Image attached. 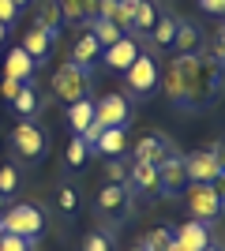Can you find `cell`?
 Segmentation results:
<instances>
[{
  "label": "cell",
  "mask_w": 225,
  "mask_h": 251,
  "mask_svg": "<svg viewBox=\"0 0 225 251\" xmlns=\"http://www.w3.org/2000/svg\"><path fill=\"white\" fill-rule=\"evenodd\" d=\"M184 199H188V214H192L195 221H218L222 218V210H225V202L214 195V188L210 184H188L184 188Z\"/></svg>",
  "instance_id": "cell-6"
},
{
  "label": "cell",
  "mask_w": 225,
  "mask_h": 251,
  "mask_svg": "<svg viewBox=\"0 0 225 251\" xmlns=\"http://www.w3.org/2000/svg\"><path fill=\"white\" fill-rule=\"evenodd\" d=\"M139 244H143V251H169V244H173V229L158 225V229H150Z\"/></svg>",
  "instance_id": "cell-27"
},
{
  "label": "cell",
  "mask_w": 225,
  "mask_h": 251,
  "mask_svg": "<svg viewBox=\"0 0 225 251\" xmlns=\"http://www.w3.org/2000/svg\"><path fill=\"white\" fill-rule=\"evenodd\" d=\"M0 251H30V240L11 236V232H0Z\"/></svg>",
  "instance_id": "cell-33"
},
{
  "label": "cell",
  "mask_w": 225,
  "mask_h": 251,
  "mask_svg": "<svg viewBox=\"0 0 225 251\" xmlns=\"http://www.w3.org/2000/svg\"><path fill=\"white\" fill-rule=\"evenodd\" d=\"M94 150H101L105 157H120L128 150V131H124V127H105V131L98 135Z\"/></svg>",
  "instance_id": "cell-22"
},
{
  "label": "cell",
  "mask_w": 225,
  "mask_h": 251,
  "mask_svg": "<svg viewBox=\"0 0 225 251\" xmlns=\"http://www.w3.org/2000/svg\"><path fill=\"white\" fill-rule=\"evenodd\" d=\"M173 34H176V19H173V15H158L154 30H150V42L158 45V49H169V45H173Z\"/></svg>",
  "instance_id": "cell-26"
},
{
  "label": "cell",
  "mask_w": 225,
  "mask_h": 251,
  "mask_svg": "<svg viewBox=\"0 0 225 251\" xmlns=\"http://www.w3.org/2000/svg\"><path fill=\"white\" fill-rule=\"evenodd\" d=\"M38 72V64H34V56L23 45H15V49H8V56H4V79H15V83H30V75Z\"/></svg>",
  "instance_id": "cell-13"
},
{
  "label": "cell",
  "mask_w": 225,
  "mask_h": 251,
  "mask_svg": "<svg viewBox=\"0 0 225 251\" xmlns=\"http://www.w3.org/2000/svg\"><path fill=\"white\" fill-rule=\"evenodd\" d=\"M90 34L98 38V45H101V49H109L113 42H120V38H124V30H120L117 23L101 19V15H94V19H90Z\"/></svg>",
  "instance_id": "cell-25"
},
{
  "label": "cell",
  "mask_w": 225,
  "mask_h": 251,
  "mask_svg": "<svg viewBox=\"0 0 225 251\" xmlns=\"http://www.w3.org/2000/svg\"><path fill=\"white\" fill-rule=\"evenodd\" d=\"M139 52H143V49H139V38H135V34H124L120 42H113L109 49H101V56H98V60H101V68H109V72H120V75H124Z\"/></svg>",
  "instance_id": "cell-9"
},
{
  "label": "cell",
  "mask_w": 225,
  "mask_h": 251,
  "mask_svg": "<svg viewBox=\"0 0 225 251\" xmlns=\"http://www.w3.org/2000/svg\"><path fill=\"white\" fill-rule=\"evenodd\" d=\"M203 251H225V248H214V244H206V248Z\"/></svg>",
  "instance_id": "cell-42"
},
{
  "label": "cell",
  "mask_w": 225,
  "mask_h": 251,
  "mask_svg": "<svg viewBox=\"0 0 225 251\" xmlns=\"http://www.w3.org/2000/svg\"><path fill=\"white\" fill-rule=\"evenodd\" d=\"M199 8H203L206 15H222L225 19V0H199Z\"/></svg>",
  "instance_id": "cell-36"
},
{
  "label": "cell",
  "mask_w": 225,
  "mask_h": 251,
  "mask_svg": "<svg viewBox=\"0 0 225 251\" xmlns=\"http://www.w3.org/2000/svg\"><path fill=\"white\" fill-rule=\"evenodd\" d=\"M86 154H90V147L83 143V135H75L72 143H68V165H72V169H83L86 165Z\"/></svg>",
  "instance_id": "cell-29"
},
{
  "label": "cell",
  "mask_w": 225,
  "mask_h": 251,
  "mask_svg": "<svg viewBox=\"0 0 225 251\" xmlns=\"http://www.w3.org/2000/svg\"><path fill=\"white\" fill-rule=\"evenodd\" d=\"M169 251H184V248H180V244H176V240H173V244H169Z\"/></svg>",
  "instance_id": "cell-41"
},
{
  "label": "cell",
  "mask_w": 225,
  "mask_h": 251,
  "mask_svg": "<svg viewBox=\"0 0 225 251\" xmlns=\"http://www.w3.org/2000/svg\"><path fill=\"white\" fill-rule=\"evenodd\" d=\"M90 124H94V101H90V98L68 105V127H72L75 135H83Z\"/></svg>",
  "instance_id": "cell-23"
},
{
  "label": "cell",
  "mask_w": 225,
  "mask_h": 251,
  "mask_svg": "<svg viewBox=\"0 0 225 251\" xmlns=\"http://www.w3.org/2000/svg\"><path fill=\"white\" fill-rule=\"evenodd\" d=\"M158 4H154V0H139V4H135V11H131V34H135V38H147L150 30H154V23H158Z\"/></svg>",
  "instance_id": "cell-20"
},
{
  "label": "cell",
  "mask_w": 225,
  "mask_h": 251,
  "mask_svg": "<svg viewBox=\"0 0 225 251\" xmlns=\"http://www.w3.org/2000/svg\"><path fill=\"white\" fill-rule=\"evenodd\" d=\"M206 45V34L188 19H176V34H173V49L176 52H199Z\"/></svg>",
  "instance_id": "cell-16"
},
{
  "label": "cell",
  "mask_w": 225,
  "mask_h": 251,
  "mask_svg": "<svg viewBox=\"0 0 225 251\" xmlns=\"http://www.w3.org/2000/svg\"><path fill=\"white\" fill-rule=\"evenodd\" d=\"M210 188H214V195H218V199L225 202V169H222V173H218L214 180H210Z\"/></svg>",
  "instance_id": "cell-38"
},
{
  "label": "cell",
  "mask_w": 225,
  "mask_h": 251,
  "mask_svg": "<svg viewBox=\"0 0 225 251\" xmlns=\"http://www.w3.org/2000/svg\"><path fill=\"white\" fill-rule=\"evenodd\" d=\"M173 240L180 244L184 251H203L206 244H210V229H206V221L188 218V221L180 225V229H173Z\"/></svg>",
  "instance_id": "cell-14"
},
{
  "label": "cell",
  "mask_w": 225,
  "mask_h": 251,
  "mask_svg": "<svg viewBox=\"0 0 225 251\" xmlns=\"http://www.w3.org/2000/svg\"><path fill=\"white\" fill-rule=\"evenodd\" d=\"M128 251H143V244H135V248H128Z\"/></svg>",
  "instance_id": "cell-44"
},
{
  "label": "cell",
  "mask_w": 225,
  "mask_h": 251,
  "mask_svg": "<svg viewBox=\"0 0 225 251\" xmlns=\"http://www.w3.org/2000/svg\"><path fill=\"white\" fill-rule=\"evenodd\" d=\"M158 86L173 109L199 113L206 105H214V98L222 94L225 64L214 56L210 45H203L199 52H173L158 72Z\"/></svg>",
  "instance_id": "cell-1"
},
{
  "label": "cell",
  "mask_w": 225,
  "mask_h": 251,
  "mask_svg": "<svg viewBox=\"0 0 225 251\" xmlns=\"http://www.w3.org/2000/svg\"><path fill=\"white\" fill-rule=\"evenodd\" d=\"M94 124L98 127H128L131 124V101L124 94H101L94 101Z\"/></svg>",
  "instance_id": "cell-8"
},
{
  "label": "cell",
  "mask_w": 225,
  "mask_h": 251,
  "mask_svg": "<svg viewBox=\"0 0 225 251\" xmlns=\"http://www.w3.org/2000/svg\"><path fill=\"white\" fill-rule=\"evenodd\" d=\"M34 26H42V30H49L56 38L60 26H64V11H60V4H56V0H38V8H34Z\"/></svg>",
  "instance_id": "cell-18"
},
{
  "label": "cell",
  "mask_w": 225,
  "mask_h": 251,
  "mask_svg": "<svg viewBox=\"0 0 225 251\" xmlns=\"http://www.w3.org/2000/svg\"><path fill=\"white\" fill-rule=\"evenodd\" d=\"M49 86H53V94L60 98L64 105H72V101H83V98H90V90H94V79H90V68H79V64L64 60V64L53 72Z\"/></svg>",
  "instance_id": "cell-2"
},
{
  "label": "cell",
  "mask_w": 225,
  "mask_h": 251,
  "mask_svg": "<svg viewBox=\"0 0 225 251\" xmlns=\"http://www.w3.org/2000/svg\"><path fill=\"white\" fill-rule=\"evenodd\" d=\"M11 150L23 157V161H42L45 157V131L34 120H19L15 131H11Z\"/></svg>",
  "instance_id": "cell-7"
},
{
  "label": "cell",
  "mask_w": 225,
  "mask_h": 251,
  "mask_svg": "<svg viewBox=\"0 0 225 251\" xmlns=\"http://www.w3.org/2000/svg\"><path fill=\"white\" fill-rule=\"evenodd\" d=\"M56 4L64 11V23H72V26H83L98 15V0H56Z\"/></svg>",
  "instance_id": "cell-21"
},
{
  "label": "cell",
  "mask_w": 225,
  "mask_h": 251,
  "mask_svg": "<svg viewBox=\"0 0 225 251\" xmlns=\"http://www.w3.org/2000/svg\"><path fill=\"white\" fill-rule=\"evenodd\" d=\"M176 154H180V150L173 147L165 135H147L131 147V161H150V165H161V161H169V157H176Z\"/></svg>",
  "instance_id": "cell-10"
},
{
  "label": "cell",
  "mask_w": 225,
  "mask_h": 251,
  "mask_svg": "<svg viewBox=\"0 0 225 251\" xmlns=\"http://www.w3.org/2000/svg\"><path fill=\"white\" fill-rule=\"evenodd\" d=\"M158 72H161V64L150 56V52H139L135 60H131V68L124 72V86H128V94L135 98H147L158 90Z\"/></svg>",
  "instance_id": "cell-5"
},
{
  "label": "cell",
  "mask_w": 225,
  "mask_h": 251,
  "mask_svg": "<svg viewBox=\"0 0 225 251\" xmlns=\"http://www.w3.org/2000/svg\"><path fill=\"white\" fill-rule=\"evenodd\" d=\"M56 206L64 210V214H72V210L79 206V191H75V188H60V191H56Z\"/></svg>",
  "instance_id": "cell-32"
},
{
  "label": "cell",
  "mask_w": 225,
  "mask_h": 251,
  "mask_svg": "<svg viewBox=\"0 0 225 251\" xmlns=\"http://www.w3.org/2000/svg\"><path fill=\"white\" fill-rule=\"evenodd\" d=\"M210 49H214V56L225 64V19H222V26L214 30V42H210Z\"/></svg>",
  "instance_id": "cell-34"
},
{
  "label": "cell",
  "mask_w": 225,
  "mask_h": 251,
  "mask_svg": "<svg viewBox=\"0 0 225 251\" xmlns=\"http://www.w3.org/2000/svg\"><path fill=\"white\" fill-rule=\"evenodd\" d=\"M19 86H23V83H15V79H4V83H0V94H4V98L11 101V98L19 94Z\"/></svg>",
  "instance_id": "cell-37"
},
{
  "label": "cell",
  "mask_w": 225,
  "mask_h": 251,
  "mask_svg": "<svg viewBox=\"0 0 225 251\" xmlns=\"http://www.w3.org/2000/svg\"><path fill=\"white\" fill-rule=\"evenodd\" d=\"M98 56H101V45H98V38L90 30L86 34H79V42L72 45V56H68V60L72 64H79V68H94L98 64Z\"/></svg>",
  "instance_id": "cell-19"
},
{
  "label": "cell",
  "mask_w": 225,
  "mask_h": 251,
  "mask_svg": "<svg viewBox=\"0 0 225 251\" xmlns=\"http://www.w3.org/2000/svg\"><path fill=\"white\" fill-rule=\"evenodd\" d=\"M105 176H109V184H128V165H124L120 157H109Z\"/></svg>",
  "instance_id": "cell-31"
},
{
  "label": "cell",
  "mask_w": 225,
  "mask_h": 251,
  "mask_svg": "<svg viewBox=\"0 0 225 251\" xmlns=\"http://www.w3.org/2000/svg\"><path fill=\"white\" fill-rule=\"evenodd\" d=\"M83 251H113V232H105V229H94V232H86Z\"/></svg>",
  "instance_id": "cell-28"
},
{
  "label": "cell",
  "mask_w": 225,
  "mask_h": 251,
  "mask_svg": "<svg viewBox=\"0 0 225 251\" xmlns=\"http://www.w3.org/2000/svg\"><path fill=\"white\" fill-rule=\"evenodd\" d=\"M11 109H15L19 116H34L38 109H42V94H38L30 83H23V86H19V94L11 98Z\"/></svg>",
  "instance_id": "cell-24"
},
{
  "label": "cell",
  "mask_w": 225,
  "mask_h": 251,
  "mask_svg": "<svg viewBox=\"0 0 225 251\" xmlns=\"http://www.w3.org/2000/svg\"><path fill=\"white\" fill-rule=\"evenodd\" d=\"M0 191H4V195L19 191V169L15 165H0Z\"/></svg>",
  "instance_id": "cell-30"
},
{
  "label": "cell",
  "mask_w": 225,
  "mask_h": 251,
  "mask_svg": "<svg viewBox=\"0 0 225 251\" xmlns=\"http://www.w3.org/2000/svg\"><path fill=\"white\" fill-rule=\"evenodd\" d=\"M4 202H8V195H4V191H0V210H4Z\"/></svg>",
  "instance_id": "cell-43"
},
{
  "label": "cell",
  "mask_w": 225,
  "mask_h": 251,
  "mask_svg": "<svg viewBox=\"0 0 225 251\" xmlns=\"http://www.w3.org/2000/svg\"><path fill=\"white\" fill-rule=\"evenodd\" d=\"M128 199H131V188H128V184H105V188L98 191L94 206H98L101 218H120V214L128 210Z\"/></svg>",
  "instance_id": "cell-12"
},
{
  "label": "cell",
  "mask_w": 225,
  "mask_h": 251,
  "mask_svg": "<svg viewBox=\"0 0 225 251\" xmlns=\"http://www.w3.org/2000/svg\"><path fill=\"white\" fill-rule=\"evenodd\" d=\"M15 15H19V8H15V4H11V0H0V23H15Z\"/></svg>",
  "instance_id": "cell-35"
},
{
  "label": "cell",
  "mask_w": 225,
  "mask_h": 251,
  "mask_svg": "<svg viewBox=\"0 0 225 251\" xmlns=\"http://www.w3.org/2000/svg\"><path fill=\"white\" fill-rule=\"evenodd\" d=\"M0 232H11V236H23L34 244L45 232V214L34 202H15L8 206V214H0Z\"/></svg>",
  "instance_id": "cell-4"
},
{
  "label": "cell",
  "mask_w": 225,
  "mask_h": 251,
  "mask_svg": "<svg viewBox=\"0 0 225 251\" xmlns=\"http://www.w3.org/2000/svg\"><path fill=\"white\" fill-rule=\"evenodd\" d=\"M128 184L135 191H143V195H158V165H150V161H131Z\"/></svg>",
  "instance_id": "cell-17"
},
{
  "label": "cell",
  "mask_w": 225,
  "mask_h": 251,
  "mask_svg": "<svg viewBox=\"0 0 225 251\" xmlns=\"http://www.w3.org/2000/svg\"><path fill=\"white\" fill-rule=\"evenodd\" d=\"M11 4H15V8H26V4H30V0H11Z\"/></svg>",
  "instance_id": "cell-40"
},
{
  "label": "cell",
  "mask_w": 225,
  "mask_h": 251,
  "mask_svg": "<svg viewBox=\"0 0 225 251\" xmlns=\"http://www.w3.org/2000/svg\"><path fill=\"white\" fill-rule=\"evenodd\" d=\"M4 38H8V23H0V45H4Z\"/></svg>",
  "instance_id": "cell-39"
},
{
  "label": "cell",
  "mask_w": 225,
  "mask_h": 251,
  "mask_svg": "<svg viewBox=\"0 0 225 251\" xmlns=\"http://www.w3.org/2000/svg\"><path fill=\"white\" fill-rule=\"evenodd\" d=\"M184 188H188V173H184L180 154L169 157V161H161L158 165V195L173 199V195H184Z\"/></svg>",
  "instance_id": "cell-11"
},
{
  "label": "cell",
  "mask_w": 225,
  "mask_h": 251,
  "mask_svg": "<svg viewBox=\"0 0 225 251\" xmlns=\"http://www.w3.org/2000/svg\"><path fill=\"white\" fill-rule=\"evenodd\" d=\"M53 42H56V38H53L49 30H42V26H34V23H30V30L23 34V42H19V45H23L26 52H30V56H34V64L42 68V64H45V56H49V49H53Z\"/></svg>",
  "instance_id": "cell-15"
},
{
  "label": "cell",
  "mask_w": 225,
  "mask_h": 251,
  "mask_svg": "<svg viewBox=\"0 0 225 251\" xmlns=\"http://www.w3.org/2000/svg\"><path fill=\"white\" fill-rule=\"evenodd\" d=\"M180 161H184V173H188V184H210L225 169V147L222 143H206L199 150L180 154Z\"/></svg>",
  "instance_id": "cell-3"
}]
</instances>
